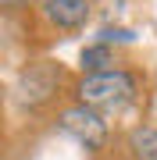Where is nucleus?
<instances>
[{"label": "nucleus", "mask_w": 157, "mask_h": 160, "mask_svg": "<svg viewBox=\"0 0 157 160\" xmlns=\"http://www.w3.org/2000/svg\"><path fill=\"white\" fill-rule=\"evenodd\" d=\"M43 14H47V22L54 25V29L75 32V29H82V25L89 22L93 4H89V0H47Z\"/></svg>", "instance_id": "obj_4"}, {"label": "nucleus", "mask_w": 157, "mask_h": 160, "mask_svg": "<svg viewBox=\"0 0 157 160\" xmlns=\"http://www.w3.org/2000/svg\"><path fill=\"white\" fill-rule=\"evenodd\" d=\"M139 92V78H136L128 68H111V71H97V75H82L75 96L86 107L97 110H122L125 103L136 100Z\"/></svg>", "instance_id": "obj_1"}, {"label": "nucleus", "mask_w": 157, "mask_h": 160, "mask_svg": "<svg viewBox=\"0 0 157 160\" xmlns=\"http://www.w3.org/2000/svg\"><path fill=\"white\" fill-rule=\"evenodd\" d=\"M79 68H82V75L111 71V68H114V50H111L107 43H89V46H82V53H79Z\"/></svg>", "instance_id": "obj_6"}, {"label": "nucleus", "mask_w": 157, "mask_h": 160, "mask_svg": "<svg viewBox=\"0 0 157 160\" xmlns=\"http://www.w3.org/2000/svg\"><path fill=\"white\" fill-rule=\"evenodd\" d=\"M57 89H61V68L54 61H36L29 68H22L18 78H14V96L22 100L25 107H43V103H50Z\"/></svg>", "instance_id": "obj_3"}, {"label": "nucleus", "mask_w": 157, "mask_h": 160, "mask_svg": "<svg viewBox=\"0 0 157 160\" xmlns=\"http://www.w3.org/2000/svg\"><path fill=\"white\" fill-rule=\"evenodd\" d=\"M111 160H125V157H111Z\"/></svg>", "instance_id": "obj_9"}, {"label": "nucleus", "mask_w": 157, "mask_h": 160, "mask_svg": "<svg viewBox=\"0 0 157 160\" xmlns=\"http://www.w3.org/2000/svg\"><path fill=\"white\" fill-rule=\"evenodd\" d=\"M97 43H136V32L132 29H100V36H97Z\"/></svg>", "instance_id": "obj_7"}, {"label": "nucleus", "mask_w": 157, "mask_h": 160, "mask_svg": "<svg viewBox=\"0 0 157 160\" xmlns=\"http://www.w3.org/2000/svg\"><path fill=\"white\" fill-rule=\"evenodd\" d=\"M25 4H29V0H0V7H4V11H22Z\"/></svg>", "instance_id": "obj_8"}, {"label": "nucleus", "mask_w": 157, "mask_h": 160, "mask_svg": "<svg viewBox=\"0 0 157 160\" xmlns=\"http://www.w3.org/2000/svg\"><path fill=\"white\" fill-rule=\"evenodd\" d=\"M132 160H157V125H136L128 132Z\"/></svg>", "instance_id": "obj_5"}, {"label": "nucleus", "mask_w": 157, "mask_h": 160, "mask_svg": "<svg viewBox=\"0 0 157 160\" xmlns=\"http://www.w3.org/2000/svg\"><path fill=\"white\" fill-rule=\"evenodd\" d=\"M57 125H61L64 135H71L79 146H86L89 153L104 149L107 146V135H111L104 114H100L97 107H86V103H75V107L61 110V121H57Z\"/></svg>", "instance_id": "obj_2"}]
</instances>
